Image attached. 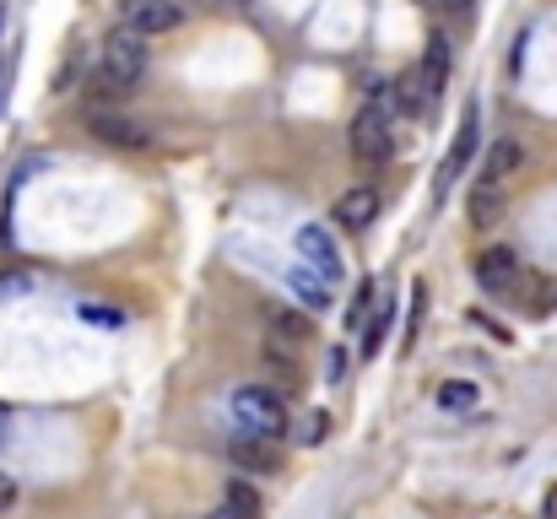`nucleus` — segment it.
Masks as SVG:
<instances>
[{
  "mask_svg": "<svg viewBox=\"0 0 557 519\" xmlns=\"http://www.w3.org/2000/svg\"><path fill=\"white\" fill-rule=\"evenodd\" d=\"M228 411H233L238 433H255V438H282L287 428H293V417H287V395H276L271 384H238Z\"/></svg>",
  "mask_w": 557,
  "mask_h": 519,
  "instance_id": "f03ea898",
  "label": "nucleus"
},
{
  "mask_svg": "<svg viewBox=\"0 0 557 519\" xmlns=\"http://www.w3.org/2000/svg\"><path fill=\"white\" fill-rule=\"evenodd\" d=\"M433 406H439V411H455V417H466V411L482 406V384H471V379H444L439 390H433Z\"/></svg>",
  "mask_w": 557,
  "mask_h": 519,
  "instance_id": "dca6fc26",
  "label": "nucleus"
},
{
  "mask_svg": "<svg viewBox=\"0 0 557 519\" xmlns=\"http://www.w3.org/2000/svg\"><path fill=\"white\" fill-rule=\"evenodd\" d=\"M201 6H238V0H201Z\"/></svg>",
  "mask_w": 557,
  "mask_h": 519,
  "instance_id": "c756f323",
  "label": "nucleus"
},
{
  "mask_svg": "<svg viewBox=\"0 0 557 519\" xmlns=\"http://www.w3.org/2000/svg\"><path fill=\"white\" fill-rule=\"evenodd\" d=\"M379 287L374 282H357V298H352V309H347V330H368V319H374V309H379Z\"/></svg>",
  "mask_w": 557,
  "mask_h": 519,
  "instance_id": "412c9836",
  "label": "nucleus"
},
{
  "mask_svg": "<svg viewBox=\"0 0 557 519\" xmlns=\"http://www.w3.org/2000/svg\"><path fill=\"white\" fill-rule=\"evenodd\" d=\"M439 11H455V17H466V11H471V0H439Z\"/></svg>",
  "mask_w": 557,
  "mask_h": 519,
  "instance_id": "bb28decb",
  "label": "nucleus"
},
{
  "mask_svg": "<svg viewBox=\"0 0 557 519\" xmlns=\"http://www.w3.org/2000/svg\"><path fill=\"white\" fill-rule=\"evenodd\" d=\"M298 255L309 260V271H320L330 287L341 282V271H347V265H341L336 238H330V228H320V222H303V228H298Z\"/></svg>",
  "mask_w": 557,
  "mask_h": 519,
  "instance_id": "0eeeda50",
  "label": "nucleus"
},
{
  "mask_svg": "<svg viewBox=\"0 0 557 519\" xmlns=\"http://www.w3.org/2000/svg\"><path fill=\"white\" fill-rule=\"evenodd\" d=\"M330 217H336L341 233H368V228H374V217H379V190H374V184H352V190L330 206Z\"/></svg>",
  "mask_w": 557,
  "mask_h": 519,
  "instance_id": "1a4fd4ad",
  "label": "nucleus"
},
{
  "mask_svg": "<svg viewBox=\"0 0 557 519\" xmlns=\"http://www.w3.org/2000/svg\"><path fill=\"white\" fill-rule=\"evenodd\" d=\"M471 276H476V287L487 292V298H514V292H525V260L514 255V249H482L471 265Z\"/></svg>",
  "mask_w": 557,
  "mask_h": 519,
  "instance_id": "20e7f679",
  "label": "nucleus"
},
{
  "mask_svg": "<svg viewBox=\"0 0 557 519\" xmlns=\"http://www.w3.org/2000/svg\"><path fill=\"white\" fill-rule=\"evenodd\" d=\"M228 460L238 465V471H249V476H276V471H282V449H276V438H255V433H238L228 444Z\"/></svg>",
  "mask_w": 557,
  "mask_h": 519,
  "instance_id": "9d476101",
  "label": "nucleus"
},
{
  "mask_svg": "<svg viewBox=\"0 0 557 519\" xmlns=\"http://www.w3.org/2000/svg\"><path fill=\"white\" fill-rule=\"evenodd\" d=\"M476 125H482V114H476V103L466 109V119H460V136H455V146H449V157H444V168H439V184H433V201H444L449 195V184L466 173V163H471V152H476Z\"/></svg>",
  "mask_w": 557,
  "mask_h": 519,
  "instance_id": "9b49d317",
  "label": "nucleus"
},
{
  "mask_svg": "<svg viewBox=\"0 0 557 519\" xmlns=\"http://www.w3.org/2000/svg\"><path fill=\"white\" fill-rule=\"evenodd\" d=\"M347 141H352V157H363V163H384V157L395 152V114L384 109V103L357 109Z\"/></svg>",
  "mask_w": 557,
  "mask_h": 519,
  "instance_id": "7ed1b4c3",
  "label": "nucleus"
},
{
  "mask_svg": "<svg viewBox=\"0 0 557 519\" xmlns=\"http://www.w3.org/2000/svg\"><path fill=\"white\" fill-rule=\"evenodd\" d=\"M147 60H152L147 38L130 33V28H114L109 38H103V49H98V65L87 71V92H92V98H103V103L125 98V92L147 76Z\"/></svg>",
  "mask_w": 557,
  "mask_h": 519,
  "instance_id": "f257e3e1",
  "label": "nucleus"
},
{
  "mask_svg": "<svg viewBox=\"0 0 557 519\" xmlns=\"http://www.w3.org/2000/svg\"><path fill=\"white\" fill-rule=\"evenodd\" d=\"M293 438H298V444H303V449L325 444V438H330V411H309V417H303V422H298V433H293Z\"/></svg>",
  "mask_w": 557,
  "mask_h": 519,
  "instance_id": "4be33fe9",
  "label": "nucleus"
},
{
  "mask_svg": "<svg viewBox=\"0 0 557 519\" xmlns=\"http://www.w3.org/2000/svg\"><path fill=\"white\" fill-rule=\"evenodd\" d=\"M466 211H471L476 228H493L503 211H509V184H487V179H476V184H471V195H466Z\"/></svg>",
  "mask_w": 557,
  "mask_h": 519,
  "instance_id": "ddd939ff",
  "label": "nucleus"
},
{
  "mask_svg": "<svg viewBox=\"0 0 557 519\" xmlns=\"http://www.w3.org/2000/svg\"><path fill=\"white\" fill-rule=\"evenodd\" d=\"M422 314H428V282H411V309H406V346L417 341V330H422Z\"/></svg>",
  "mask_w": 557,
  "mask_h": 519,
  "instance_id": "5701e85b",
  "label": "nucleus"
},
{
  "mask_svg": "<svg viewBox=\"0 0 557 519\" xmlns=\"http://www.w3.org/2000/svg\"><path fill=\"white\" fill-rule=\"evenodd\" d=\"M287 287H293V298H298L309 314H325L330 303H336V292H330V282H325L320 271H309V265H293V271H287Z\"/></svg>",
  "mask_w": 557,
  "mask_h": 519,
  "instance_id": "4468645a",
  "label": "nucleus"
},
{
  "mask_svg": "<svg viewBox=\"0 0 557 519\" xmlns=\"http://www.w3.org/2000/svg\"><path fill=\"white\" fill-rule=\"evenodd\" d=\"M265 336H271V346H282V352H298V346L314 341V314L293 309V303H276V309H265Z\"/></svg>",
  "mask_w": 557,
  "mask_h": 519,
  "instance_id": "6e6552de",
  "label": "nucleus"
},
{
  "mask_svg": "<svg viewBox=\"0 0 557 519\" xmlns=\"http://www.w3.org/2000/svg\"><path fill=\"white\" fill-rule=\"evenodd\" d=\"M541 519H557V482L547 487V498H541Z\"/></svg>",
  "mask_w": 557,
  "mask_h": 519,
  "instance_id": "a878e982",
  "label": "nucleus"
},
{
  "mask_svg": "<svg viewBox=\"0 0 557 519\" xmlns=\"http://www.w3.org/2000/svg\"><path fill=\"white\" fill-rule=\"evenodd\" d=\"M390 319H395V298H384L374 319H368V330H363V357H379L384 352V336H390Z\"/></svg>",
  "mask_w": 557,
  "mask_h": 519,
  "instance_id": "6ab92c4d",
  "label": "nucleus"
},
{
  "mask_svg": "<svg viewBox=\"0 0 557 519\" xmlns=\"http://www.w3.org/2000/svg\"><path fill=\"white\" fill-rule=\"evenodd\" d=\"M536 309H557V282H541L536 287Z\"/></svg>",
  "mask_w": 557,
  "mask_h": 519,
  "instance_id": "393cba45",
  "label": "nucleus"
},
{
  "mask_svg": "<svg viewBox=\"0 0 557 519\" xmlns=\"http://www.w3.org/2000/svg\"><path fill=\"white\" fill-rule=\"evenodd\" d=\"M433 98H439V92H433L428 82H422V71H417V65L395 76V109H401V114H428V103H433Z\"/></svg>",
  "mask_w": 557,
  "mask_h": 519,
  "instance_id": "2eb2a0df",
  "label": "nucleus"
},
{
  "mask_svg": "<svg viewBox=\"0 0 557 519\" xmlns=\"http://www.w3.org/2000/svg\"><path fill=\"white\" fill-rule=\"evenodd\" d=\"M417 71H422V82H428L433 92H444V76H449V38H439V33L428 38V55H422Z\"/></svg>",
  "mask_w": 557,
  "mask_h": 519,
  "instance_id": "a211bd4d",
  "label": "nucleus"
},
{
  "mask_svg": "<svg viewBox=\"0 0 557 519\" xmlns=\"http://www.w3.org/2000/svg\"><path fill=\"white\" fill-rule=\"evenodd\" d=\"M6 438H11V411L0 406V449H6Z\"/></svg>",
  "mask_w": 557,
  "mask_h": 519,
  "instance_id": "cd10ccee",
  "label": "nucleus"
},
{
  "mask_svg": "<svg viewBox=\"0 0 557 519\" xmlns=\"http://www.w3.org/2000/svg\"><path fill=\"white\" fill-rule=\"evenodd\" d=\"M260 368H265V384H271L276 395H287L298 384V368H293V357H287L282 346H265V352H260Z\"/></svg>",
  "mask_w": 557,
  "mask_h": 519,
  "instance_id": "f3484780",
  "label": "nucleus"
},
{
  "mask_svg": "<svg viewBox=\"0 0 557 519\" xmlns=\"http://www.w3.org/2000/svg\"><path fill=\"white\" fill-rule=\"evenodd\" d=\"M179 22H184L179 0H119V28H130V33H141V38L174 33Z\"/></svg>",
  "mask_w": 557,
  "mask_h": 519,
  "instance_id": "39448f33",
  "label": "nucleus"
},
{
  "mask_svg": "<svg viewBox=\"0 0 557 519\" xmlns=\"http://www.w3.org/2000/svg\"><path fill=\"white\" fill-rule=\"evenodd\" d=\"M222 503H228V509H233L238 519H260V514H265L260 492L249 487V482H228V487H222Z\"/></svg>",
  "mask_w": 557,
  "mask_h": 519,
  "instance_id": "aec40b11",
  "label": "nucleus"
},
{
  "mask_svg": "<svg viewBox=\"0 0 557 519\" xmlns=\"http://www.w3.org/2000/svg\"><path fill=\"white\" fill-rule=\"evenodd\" d=\"M87 130L103 146H119V152H147V146H152V130L147 125H136V119H125V114H109V109H92L87 114Z\"/></svg>",
  "mask_w": 557,
  "mask_h": 519,
  "instance_id": "423d86ee",
  "label": "nucleus"
},
{
  "mask_svg": "<svg viewBox=\"0 0 557 519\" xmlns=\"http://www.w3.org/2000/svg\"><path fill=\"white\" fill-rule=\"evenodd\" d=\"M211 519H238V514L228 509V503H222V509H211Z\"/></svg>",
  "mask_w": 557,
  "mask_h": 519,
  "instance_id": "c85d7f7f",
  "label": "nucleus"
},
{
  "mask_svg": "<svg viewBox=\"0 0 557 519\" xmlns=\"http://www.w3.org/2000/svg\"><path fill=\"white\" fill-rule=\"evenodd\" d=\"M11 503H17V476H6V471H0V514H6Z\"/></svg>",
  "mask_w": 557,
  "mask_h": 519,
  "instance_id": "b1692460",
  "label": "nucleus"
},
{
  "mask_svg": "<svg viewBox=\"0 0 557 519\" xmlns=\"http://www.w3.org/2000/svg\"><path fill=\"white\" fill-rule=\"evenodd\" d=\"M520 168H525V146L514 141V136H498L493 146H487V157H482V173H476V179H487V184H509Z\"/></svg>",
  "mask_w": 557,
  "mask_h": 519,
  "instance_id": "f8f14e48",
  "label": "nucleus"
}]
</instances>
